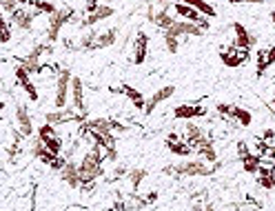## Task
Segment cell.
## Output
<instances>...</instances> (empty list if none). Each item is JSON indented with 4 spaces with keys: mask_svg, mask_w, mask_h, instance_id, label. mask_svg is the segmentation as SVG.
<instances>
[{
    "mask_svg": "<svg viewBox=\"0 0 275 211\" xmlns=\"http://www.w3.org/2000/svg\"><path fill=\"white\" fill-rule=\"evenodd\" d=\"M113 14H116V9H113L111 5H102V3H100V5H98V9H96V12L91 14V16L96 18V23H102V20L111 18Z\"/></svg>",
    "mask_w": 275,
    "mask_h": 211,
    "instance_id": "4316f807",
    "label": "cell"
},
{
    "mask_svg": "<svg viewBox=\"0 0 275 211\" xmlns=\"http://www.w3.org/2000/svg\"><path fill=\"white\" fill-rule=\"evenodd\" d=\"M220 169H222V162L206 164L204 160H182L178 164L162 167V173L164 176H182V178H206V176H213Z\"/></svg>",
    "mask_w": 275,
    "mask_h": 211,
    "instance_id": "6da1fadb",
    "label": "cell"
},
{
    "mask_svg": "<svg viewBox=\"0 0 275 211\" xmlns=\"http://www.w3.org/2000/svg\"><path fill=\"white\" fill-rule=\"evenodd\" d=\"M71 71L69 69H58L56 74V94H54V107L56 109H67V100H69L71 91Z\"/></svg>",
    "mask_w": 275,
    "mask_h": 211,
    "instance_id": "3957f363",
    "label": "cell"
},
{
    "mask_svg": "<svg viewBox=\"0 0 275 211\" xmlns=\"http://www.w3.org/2000/svg\"><path fill=\"white\" fill-rule=\"evenodd\" d=\"M226 3H231V5H240L242 0H226Z\"/></svg>",
    "mask_w": 275,
    "mask_h": 211,
    "instance_id": "bcb514c9",
    "label": "cell"
},
{
    "mask_svg": "<svg viewBox=\"0 0 275 211\" xmlns=\"http://www.w3.org/2000/svg\"><path fill=\"white\" fill-rule=\"evenodd\" d=\"M87 127H89V131H98V133H102V136L113 133V127H111L109 118H93V120H87Z\"/></svg>",
    "mask_w": 275,
    "mask_h": 211,
    "instance_id": "d6986e66",
    "label": "cell"
},
{
    "mask_svg": "<svg viewBox=\"0 0 275 211\" xmlns=\"http://www.w3.org/2000/svg\"><path fill=\"white\" fill-rule=\"evenodd\" d=\"M273 105H275V98H273Z\"/></svg>",
    "mask_w": 275,
    "mask_h": 211,
    "instance_id": "f907efd6",
    "label": "cell"
},
{
    "mask_svg": "<svg viewBox=\"0 0 275 211\" xmlns=\"http://www.w3.org/2000/svg\"><path fill=\"white\" fill-rule=\"evenodd\" d=\"M71 102H74V111L78 116L87 118V102H85V85H82V78L74 76L71 78Z\"/></svg>",
    "mask_w": 275,
    "mask_h": 211,
    "instance_id": "8992f818",
    "label": "cell"
},
{
    "mask_svg": "<svg viewBox=\"0 0 275 211\" xmlns=\"http://www.w3.org/2000/svg\"><path fill=\"white\" fill-rule=\"evenodd\" d=\"M96 38H98V34H96V32H87L85 36H80V43H78V47H76V49L93 51V49H96Z\"/></svg>",
    "mask_w": 275,
    "mask_h": 211,
    "instance_id": "484cf974",
    "label": "cell"
},
{
    "mask_svg": "<svg viewBox=\"0 0 275 211\" xmlns=\"http://www.w3.org/2000/svg\"><path fill=\"white\" fill-rule=\"evenodd\" d=\"M229 120H235L240 127H248L253 122V116H251V111H248V109H244V107H235V105H233Z\"/></svg>",
    "mask_w": 275,
    "mask_h": 211,
    "instance_id": "ffe728a7",
    "label": "cell"
},
{
    "mask_svg": "<svg viewBox=\"0 0 275 211\" xmlns=\"http://www.w3.org/2000/svg\"><path fill=\"white\" fill-rule=\"evenodd\" d=\"M257 184L262 189H275V176L273 173H257Z\"/></svg>",
    "mask_w": 275,
    "mask_h": 211,
    "instance_id": "f1b7e54d",
    "label": "cell"
},
{
    "mask_svg": "<svg viewBox=\"0 0 275 211\" xmlns=\"http://www.w3.org/2000/svg\"><path fill=\"white\" fill-rule=\"evenodd\" d=\"M184 142L189 145L191 149H198L202 145H206V142H211V138L206 136V131L202 129L200 125H195V122H186L184 127Z\"/></svg>",
    "mask_w": 275,
    "mask_h": 211,
    "instance_id": "5b68a950",
    "label": "cell"
},
{
    "mask_svg": "<svg viewBox=\"0 0 275 211\" xmlns=\"http://www.w3.org/2000/svg\"><path fill=\"white\" fill-rule=\"evenodd\" d=\"M155 198H158V193H155V191H149V193H144V200H147L149 204H151V202H155Z\"/></svg>",
    "mask_w": 275,
    "mask_h": 211,
    "instance_id": "7bdbcfd3",
    "label": "cell"
},
{
    "mask_svg": "<svg viewBox=\"0 0 275 211\" xmlns=\"http://www.w3.org/2000/svg\"><path fill=\"white\" fill-rule=\"evenodd\" d=\"M65 162H67V160H62V158H56V160H54V162H51V164H49V167H54V169H56V171H60V169H62V167H65Z\"/></svg>",
    "mask_w": 275,
    "mask_h": 211,
    "instance_id": "60d3db41",
    "label": "cell"
},
{
    "mask_svg": "<svg viewBox=\"0 0 275 211\" xmlns=\"http://www.w3.org/2000/svg\"><path fill=\"white\" fill-rule=\"evenodd\" d=\"M60 180H62V182H65V184H69L71 189L82 187L80 176H78V162H74V160H67V162H65V167L60 169Z\"/></svg>",
    "mask_w": 275,
    "mask_h": 211,
    "instance_id": "7c38bea8",
    "label": "cell"
},
{
    "mask_svg": "<svg viewBox=\"0 0 275 211\" xmlns=\"http://www.w3.org/2000/svg\"><path fill=\"white\" fill-rule=\"evenodd\" d=\"M127 173H129V169H127V167H124V164H118V167H116V169H113V178H111V180H118V178L127 176Z\"/></svg>",
    "mask_w": 275,
    "mask_h": 211,
    "instance_id": "74e56055",
    "label": "cell"
},
{
    "mask_svg": "<svg viewBox=\"0 0 275 211\" xmlns=\"http://www.w3.org/2000/svg\"><path fill=\"white\" fill-rule=\"evenodd\" d=\"M12 40V29H9V23L7 20H0V43H9Z\"/></svg>",
    "mask_w": 275,
    "mask_h": 211,
    "instance_id": "836d02e7",
    "label": "cell"
},
{
    "mask_svg": "<svg viewBox=\"0 0 275 211\" xmlns=\"http://www.w3.org/2000/svg\"><path fill=\"white\" fill-rule=\"evenodd\" d=\"M45 145H47V149H49L51 153H54V156H58V153L62 151V140L60 138H49V140H45Z\"/></svg>",
    "mask_w": 275,
    "mask_h": 211,
    "instance_id": "4dcf8cb0",
    "label": "cell"
},
{
    "mask_svg": "<svg viewBox=\"0 0 275 211\" xmlns=\"http://www.w3.org/2000/svg\"><path fill=\"white\" fill-rule=\"evenodd\" d=\"M122 89V94L129 98V100L133 102V107H136V109H144V105H147V100H144L142 98V94H140L138 89H133V87H129V85H122L120 87Z\"/></svg>",
    "mask_w": 275,
    "mask_h": 211,
    "instance_id": "44dd1931",
    "label": "cell"
},
{
    "mask_svg": "<svg viewBox=\"0 0 275 211\" xmlns=\"http://www.w3.org/2000/svg\"><path fill=\"white\" fill-rule=\"evenodd\" d=\"M102 151H105L102 147L93 145L89 151L85 153V158L78 162V176H80L82 187L96 182L100 176H105V169H102V160H105V158H102Z\"/></svg>",
    "mask_w": 275,
    "mask_h": 211,
    "instance_id": "7a4b0ae2",
    "label": "cell"
},
{
    "mask_svg": "<svg viewBox=\"0 0 275 211\" xmlns=\"http://www.w3.org/2000/svg\"><path fill=\"white\" fill-rule=\"evenodd\" d=\"M271 20H273V25H275V9H273V12H271Z\"/></svg>",
    "mask_w": 275,
    "mask_h": 211,
    "instance_id": "c3c4849f",
    "label": "cell"
},
{
    "mask_svg": "<svg viewBox=\"0 0 275 211\" xmlns=\"http://www.w3.org/2000/svg\"><path fill=\"white\" fill-rule=\"evenodd\" d=\"M244 162V171L246 173H257L260 171V156H255V153H251V156L246 158V160H242Z\"/></svg>",
    "mask_w": 275,
    "mask_h": 211,
    "instance_id": "83f0119b",
    "label": "cell"
},
{
    "mask_svg": "<svg viewBox=\"0 0 275 211\" xmlns=\"http://www.w3.org/2000/svg\"><path fill=\"white\" fill-rule=\"evenodd\" d=\"M231 109H233V105H226V102H217L215 105V111L222 118H226V120H229V116H231Z\"/></svg>",
    "mask_w": 275,
    "mask_h": 211,
    "instance_id": "8d00e7d4",
    "label": "cell"
},
{
    "mask_svg": "<svg viewBox=\"0 0 275 211\" xmlns=\"http://www.w3.org/2000/svg\"><path fill=\"white\" fill-rule=\"evenodd\" d=\"M237 156H240V160H246L248 156H251V149H248V145L244 140H237Z\"/></svg>",
    "mask_w": 275,
    "mask_h": 211,
    "instance_id": "d590c367",
    "label": "cell"
},
{
    "mask_svg": "<svg viewBox=\"0 0 275 211\" xmlns=\"http://www.w3.org/2000/svg\"><path fill=\"white\" fill-rule=\"evenodd\" d=\"M162 38H164V47H167L169 54H175L178 47H180V40L173 38V36H162Z\"/></svg>",
    "mask_w": 275,
    "mask_h": 211,
    "instance_id": "e575fe53",
    "label": "cell"
},
{
    "mask_svg": "<svg viewBox=\"0 0 275 211\" xmlns=\"http://www.w3.org/2000/svg\"><path fill=\"white\" fill-rule=\"evenodd\" d=\"M118 34H120V29H118V27H111V29H107V32L98 34V38H96V49H107V47H111V45H116Z\"/></svg>",
    "mask_w": 275,
    "mask_h": 211,
    "instance_id": "e0dca14e",
    "label": "cell"
},
{
    "mask_svg": "<svg viewBox=\"0 0 275 211\" xmlns=\"http://www.w3.org/2000/svg\"><path fill=\"white\" fill-rule=\"evenodd\" d=\"M54 136H56L54 125H49V122L40 125V129H38V138H43V140H49V138H54Z\"/></svg>",
    "mask_w": 275,
    "mask_h": 211,
    "instance_id": "d6a6232c",
    "label": "cell"
},
{
    "mask_svg": "<svg viewBox=\"0 0 275 211\" xmlns=\"http://www.w3.org/2000/svg\"><path fill=\"white\" fill-rule=\"evenodd\" d=\"M180 3H184V5H189V7H193L195 12L200 14V16L215 18V7H213V5H209L206 0H180Z\"/></svg>",
    "mask_w": 275,
    "mask_h": 211,
    "instance_id": "ac0fdd59",
    "label": "cell"
},
{
    "mask_svg": "<svg viewBox=\"0 0 275 211\" xmlns=\"http://www.w3.org/2000/svg\"><path fill=\"white\" fill-rule=\"evenodd\" d=\"M38 16V12H31V9H16V12L9 16V23L16 25L20 32H31L34 27V18Z\"/></svg>",
    "mask_w": 275,
    "mask_h": 211,
    "instance_id": "9c48e42d",
    "label": "cell"
},
{
    "mask_svg": "<svg viewBox=\"0 0 275 211\" xmlns=\"http://www.w3.org/2000/svg\"><path fill=\"white\" fill-rule=\"evenodd\" d=\"M233 32H235V47L237 49H251L253 45L257 43V38L253 36L248 29L244 27L242 23H235L233 25Z\"/></svg>",
    "mask_w": 275,
    "mask_h": 211,
    "instance_id": "8fae6325",
    "label": "cell"
},
{
    "mask_svg": "<svg viewBox=\"0 0 275 211\" xmlns=\"http://www.w3.org/2000/svg\"><path fill=\"white\" fill-rule=\"evenodd\" d=\"M147 54H149V36L144 32H138L136 40H133V63L142 65L147 60Z\"/></svg>",
    "mask_w": 275,
    "mask_h": 211,
    "instance_id": "5bb4252c",
    "label": "cell"
},
{
    "mask_svg": "<svg viewBox=\"0 0 275 211\" xmlns=\"http://www.w3.org/2000/svg\"><path fill=\"white\" fill-rule=\"evenodd\" d=\"M173 94H175V87H173V85H164V87H160V89H155V91H153V96L147 100V105H144V109H142V111H144L147 116H151L155 107L162 105V102H167Z\"/></svg>",
    "mask_w": 275,
    "mask_h": 211,
    "instance_id": "ba28073f",
    "label": "cell"
},
{
    "mask_svg": "<svg viewBox=\"0 0 275 211\" xmlns=\"http://www.w3.org/2000/svg\"><path fill=\"white\" fill-rule=\"evenodd\" d=\"M268 153H271V158L275 160V147H273V149H268Z\"/></svg>",
    "mask_w": 275,
    "mask_h": 211,
    "instance_id": "7dc6e473",
    "label": "cell"
},
{
    "mask_svg": "<svg viewBox=\"0 0 275 211\" xmlns=\"http://www.w3.org/2000/svg\"><path fill=\"white\" fill-rule=\"evenodd\" d=\"M167 147H169V151H173L175 156H182V158L191 156V151H193V149L186 145L184 140H178V136H175V133H171V136L167 138Z\"/></svg>",
    "mask_w": 275,
    "mask_h": 211,
    "instance_id": "2e32d148",
    "label": "cell"
},
{
    "mask_svg": "<svg viewBox=\"0 0 275 211\" xmlns=\"http://www.w3.org/2000/svg\"><path fill=\"white\" fill-rule=\"evenodd\" d=\"M204 32L198 27L195 23H189V20H175L169 29H164V36H173V38H182V36H202Z\"/></svg>",
    "mask_w": 275,
    "mask_h": 211,
    "instance_id": "52a82bcc",
    "label": "cell"
},
{
    "mask_svg": "<svg viewBox=\"0 0 275 211\" xmlns=\"http://www.w3.org/2000/svg\"><path fill=\"white\" fill-rule=\"evenodd\" d=\"M98 0H85V12H87V16H89V14H93L98 9Z\"/></svg>",
    "mask_w": 275,
    "mask_h": 211,
    "instance_id": "f35d334b",
    "label": "cell"
},
{
    "mask_svg": "<svg viewBox=\"0 0 275 211\" xmlns=\"http://www.w3.org/2000/svg\"><path fill=\"white\" fill-rule=\"evenodd\" d=\"M204 114H206V109L200 105H180L173 109V116L178 118V120H193V118H200Z\"/></svg>",
    "mask_w": 275,
    "mask_h": 211,
    "instance_id": "9a60e30c",
    "label": "cell"
},
{
    "mask_svg": "<svg viewBox=\"0 0 275 211\" xmlns=\"http://www.w3.org/2000/svg\"><path fill=\"white\" fill-rule=\"evenodd\" d=\"M273 136H275V131H273V129H266V131H264V138H262V140H264V142H266V140H273Z\"/></svg>",
    "mask_w": 275,
    "mask_h": 211,
    "instance_id": "ee69618b",
    "label": "cell"
},
{
    "mask_svg": "<svg viewBox=\"0 0 275 211\" xmlns=\"http://www.w3.org/2000/svg\"><path fill=\"white\" fill-rule=\"evenodd\" d=\"M268 69V58H266V49L257 51V76L262 78V74Z\"/></svg>",
    "mask_w": 275,
    "mask_h": 211,
    "instance_id": "f546056e",
    "label": "cell"
},
{
    "mask_svg": "<svg viewBox=\"0 0 275 211\" xmlns=\"http://www.w3.org/2000/svg\"><path fill=\"white\" fill-rule=\"evenodd\" d=\"M242 3H251V5H262L264 0H242Z\"/></svg>",
    "mask_w": 275,
    "mask_h": 211,
    "instance_id": "f6af8a7d",
    "label": "cell"
},
{
    "mask_svg": "<svg viewBox=\"0 0 275 211\" xmlns=\"http://www.w3.org/2000/svg\"><path fill=\"white\" fill-rule=\"evenodd\" d=\"M266 58H268V65H273V63H275V47L266 49Z\"/></svg>",
    "mask_w": 275,
    "mask_h": 211,
    "instance_id": "b9f144b4",
    "label": "cell"
},
{
    "mask_svg": "<svg viewBox=\"0 0 275 211\" xmlns=\"http://www.w3.org/2000/svg\"><path fill=\"white\" fill-rule=\"evenodd\" d=\"M127 178H129V182H131V187H133V189H138L140 184L144 182V178H147V169H142V167H133V169H129Z\"/></svg>",
    "mask_w": 275,
    "mask_h": 211,
    "instance_id": "7402d4cb",
    "label": "cell"
},
{
    "mask_svg": "<svg viewBox=\"0 0 275 211\" xmlns=\"http://www.w3.org/2000/svg\"><path fill=\"white\" fill-rule=\"evenodd\" d=\"M71 16H74V12H71V9H56V12L47 18V43L51 45V43H56V40H58L62 27L69 23Z\"/></svg>",
    "mask_w": 275,
    "mask_h": 211,
    "instance_id": "277c9868",
    "label": "cell"
},
{
    "mask_svg": "<svg viewBox=\"0 0 275 211\" xmlns=\"http://www.w3.org/2000/svg\"><path fill=\"white\" fill-rule=\"evenodd\" d=\"M173 23H175V18L171 16L169 12H164V9H158V12H155V20H153L155 27H160V29H169Z\"/></svg>",
    "mask_w": 275,
    "mask_h": 211,
    "instance_id": "603a6c76",
    "label": "cell"
},
{
    "mask_svg": "<svg viewBox=\"0 0 275 211\" xmlns=\"http://www.w3.org/2000/svg\"><path fill=\"white\" fill-rule=\"evenodd\" d=\"M16 122H18V131L23 133L25 138L34 136V122H31L29 109H27L25 102H18V105H16Z\"/></svg>",
    "mask_w": 275,
    "mask_h": 211,
    "instance_id": "30bf717a",
    "label": "cell"
},
{
    "mask_svg": "<svg viewBox=\"0 0 275 211\" xmlns=\"http://www.w3.org/2000/svg\"><path fill=\"white\" fill-rule=\"evenodd\" d=\"M198 153H200V156H202V160H209V164H213V162H217V151H215L213 142H206V145H202V147H198Z\"/></svg>",
    "mask_w": 275,
    "mask_h": 211,
    "instance_id": "d4e9b609",
    "label": "cell"
},
{
    "mask_svg": "<svg viewBox=\"0 0 275 211\" xmlns=\"http://www.w3.org/2000/svg\"><path fill=\"white\" fill-rule=\"evenodd\" d=\"M14 74H16V80H18L20 85H23L25 94H27V96H29L34 102L38 100V91H36V85H34V82H31V74H29V71L25 69L23 65H18V67H16V71H14Z\"/></svg>",
    "mask_w": 275,
    "mask_h": 211,
    "instance_id": "4fadbf2b",
    "label": "cell"
},
{
    "mask_svg": "<svg viewBox=\"0 0 275 211\" xmlns=\"http://www.w3.org/2000/svg\"><path fill=\"white\" fill-rule=\"evenodd\" d=\"M155 5H147V23H151L153 25V20H155Z\"/></svg>",
    "mask_w": 275,
    "mask_h": 211,
    "instance_id": "ab89813d",
    "label": "cell"
},
{
    "mask_svg": "<svg viewBox=\"0 0 275 211\" xmlns=\"http://www.w3.org/2000/svg\"><path fill=\"white\" fill-rule=\"evenodd\" d=\"M18 0H0V9H3V14H7V16H12V14L18 9Z\"/></svg>",
    "mask_w": 275,
    "mask_h": 211,
    "instance_id": "1f68e13d",
    "label": "cell"
},
{
    "mask_svg": "<svg viewBox=\"0 0 275 211\" xmlns=\"http://www.w3.org/2000/svg\"><path fill=\"white\" fill-rule=\"evenodd\" d=\"M20 65H23V67L29 71L31 76H34V74H43V71H45V65L40 63V60L27 58V56H23V58H20Z\"/></svg>",
    "mask_w": 275,
    "mask_h": 211,
    "instance_id": "cb8c5ba5",
    "label": "cell"
},
{
    "mask_svg": "<svg viewBox=\"0 0 275 211\" xmlns=\"http://www.w3.org/2000/svg\"><path fill=\"white\" fill-rule=\"evenodd\" d=\"M0 20H3V9H0Z\"/></svg>",
    "mask_w": 275,
    "mask_h": 211,
    "instance_id": "681fc988",
    "label": "cell"
}]
</instances>
